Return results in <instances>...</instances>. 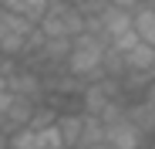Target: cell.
<instances>
[{"label":"cell","mask_w":155,"mask_h":149,"mask_svg":"<svg viewBox=\"0 0 155 149\" xmlns=\"http://www.w3.org/2000/svg\"><path fill=\"white\" fill-rule=\"evenodd\" d=\"M10 102H14V92H0V132H4V126H7V109H10Z\"/></svg>","instance_id":"9a60e30c"},{"label":"cell","mask_w":155,"mask_h":149,"mask_svg":"<svg viewBox=\"0 0 155 149\" xmlns=\"http://www.w3.org/2000/svg\"><path fill=\"white\" fill-rule=\"evenodd\" d=\"M4 64H7V88H10L14 95H27V98H34V102L44 95V81L37 78L31 68L14 64L10 58H4Z\"/></svg>","instance_id":"5b68a950"},{"label":"cell","mask_w":155,"mask_h":149,"mask_svg":"<svg viewBox=\"0 0 155 149\" xmlns=\"http://www.w3.org/2000/svg\"><path fill=\"white\" fill-rule=\"evenodd\" d=\"M10 149H41V129L24 126L10 136Z\"/></svg>","instance_id":"4fadbf2b"},{"label":"cell","mask_w":155,"mask_h":149,"mask_svg":"<svg viewBox=\"0 0 155 149\" xmlns=\"http://www.w3.org/2000/svg\"><path fill=\"white\" fill-rule=\"evenodd\" d=\"M64 71L81 81H101L108 78V41L94 31H81L71 41V51L64 61Z\"/></svg>","instance_id":"6da1fadb"},{"label":"cell","mask_w":155,"mask_h":149,"mask_svg":"<svg viewBox=\"0 0 155 149\" xmlns=\"http://www.w3.org/2000/svg\"><path fill=\"white\" fill-rule=\"evenodd\" d=\"M0 61H4V54H0Z\"/></svg>","instance_id":"e0dca14e"},{"label":"cell","mask_w":155,"mask_h":149,"mask_svg":"<svg viewBox=\"0 0 155 149\" xmlns=\"http://www.w3.org/2000/svg\"><path fill=\"white\" fill-rule=\"evenodd\" d=\"M125 112H128V119L142 129V136H152V132H155V102L145 98V102H138V105H128Z\"/></svg>","instance_id":"8fae6325"},{"label":"cell","mask_w":155,"mask_h":149,"mask_svg":"<svg viewBox=\"0 0 155 149\" xmlns=\"http://www.w3.org/2000/svg\"><path fill=\"white\" fill-rule=\"evenodd\" d=\"M108 4H115V7H125V10H135L142 0H108Z\"/></svg>","instance_id":"2e32d148"},{"label":"cell","mask_w":155,"mask_h":149,"mask_svg":"<svg viewBox=\"0 0 155 149\" xmlns=\"http://www.w3.org/2000/svg\"><path fill=\"white\" fill-rule=\"evenodd\" d=\"M58 129L64 136V146L78 149L84 136V112H58Z\"/></svg>","instance_id":"ba28073f"},{"label":"cell","mask_w":155,"mask_h":149,"mask_svg":"<svg viewBox=\"0 0 155 149\" xmlns=\"http://www.w3.org/2000/svg\"><path fill=\"white\" fill-rule=\"evenodd\" d=\"M81 149H105V119L84 112V136H81Z\"/></svg>","instance_id":"9c48e42d"},{"label":"cell","mask_w":155,"mask_h":149,"mask_svg":"<svg viewBox=\"0 0 155 149\" xmlns=\"http://www.w3.org/2000/svg\"><path fill=\"white\" fill-rule=\"evenodd\" d=\"M34 112H37V102H34V98H27V95H14V102H10V109H7V126H4V132L14 136L17 129L31 126Z\"/></svg>","instance_id":"52a82bcc"},{"label":"cell","mask_w":155,"mask_h":149,"mask_svg":"<svg viewBox=\"0 0 155 149\" xmlns=\"http://www.w3.org/2000/svg\"><path fill=\"white\" fill-rule=\"evenodd\" d=\"M0 4H4V0H0Z\"/></svg>","instance_id":"ac0fdd59"},{"label":"cell","mask_w":155,"mask_h":149,"mask_svg":"<svg viewBox=\"0 0 155 149\" xmlns=\"http://www.w3.org/2000/svg\"><path fill=\"white\" fill-rule=\"evenodd\" d=\"M125 74H135V78H155V44L138 41L132 51H125Z\"/></svg>","instance_id":"8992f818"},{"label":"cell","mask_w":155,"mask_h":149,"mask_svg":"<svg viewBox=\"0 0 155 149\" xmlns=\"http://www.w3.org/2000/svg\"><path fill=\"white\" fill-rule=\"evenodd\" d=\"M51 122H58V112L37 105V112H34V119H31V126H34V129H44V126H51Z\"/></svg>","instance_id":"5bb4252c"},{"label":"cell","mask_w":155,"mask_h":149,"mask_svg":"<svg viewBox=\"0 0 155 149\" xmlns=\"http://www.w3.org/2000/svg\"><path fill=\"white\" fill-rule=\"evenodd\" d=\"M105 149H142V129L128 119V112L105 122Z\"/></svg>","instance_id":"277c9868"},{"label":"cell","mask_w":155,"mask_h":149,"mask_svg":"<svg viewBox=\"0 0 155 149\" xmlns=\"http://www.w3.org/2000/svg\"><path fill=\"white\" fill-rule=\"evenodd\" d=\"M135 31L145 44H155V4H138L135 10Z\"/></svg>","instance_id":"30bf717a"},{"label":"cell","mask_w":155,"mask_h":149,"mask_svg":"<svg viewBox=\"0 0 155 149\" xmlns=\"http://www.w3.org/2000/svg\"><path fill=\"white\" fill-rule=\"evenodd\" d=\"M34 31H37L34 20L0 4V54L4 58H20L27 51V41L34 37Z\"/></svg>","instance_id":"3957f363"},{"label":"cell","mask_w":155,"mask_h":149,"mask_svg":"<svg viewBox=\"0 0 155 149\" xmlns=\"http://www.w3.org/2000/svg\"><path fill=\"white\" fill-rule=\"evenodd\" d=\"M37 27L47 37H68V41H74L81 31H88V14H84V7L71 4V0H54Z\"/></svg>","instance_id":"7a4b0ae2"},{"label":"cell","mask_w":155,"mask_h":149,"mask_svg":"<svg viewBox=\"0 0 155 149\" xmlns=\"http://www.w3.org/2000/svg\"><path fill=\"white\" fill-rule=\"evenodd\" d=\"M54 4V0H4V7H10V10H17V14H24L27 20H34V24H41L44 20V14H47V7Z\"/></svg>","instance_id":"7c38bea8"}]
</instances>
